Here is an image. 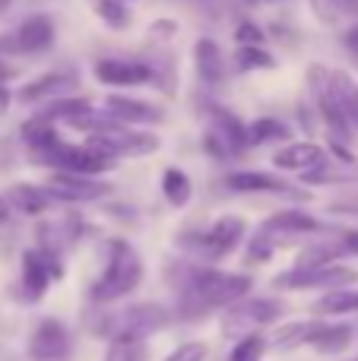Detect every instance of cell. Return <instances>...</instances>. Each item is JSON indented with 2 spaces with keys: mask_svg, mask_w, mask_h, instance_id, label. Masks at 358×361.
Returning <instances> with one entry per match:
<instances>
[{
  "mask_svg": "<svg viewBox=\"0 0 358 361\" xmlns=\"http://www.w3.org/2000/svg\"><path fill=\"white\" fill-rule=\"evenodd\" d=\"M162 193H165V200H168L171 206H187L190 197H194V184H190L187 171L175 169V165L165 169L162 171Z\"/></svg>",
  "mask_w": 358,
  "mask_h": 361,
  "instance_id": "obj_26",
  "label": "cell"
},
{
  "mask_svg": "<svg viewBox=\"0 0 358 361\" xmlns=\"http://www.w3.org/2000/svg\"><path fill=\"white\" fill-rule=\"evenodd\" d=\"M358 282V273L349 267H342V263H336V267H323V269H285V273H279L276 279H273V286L283 288V292H289V288H323V292H340V288L352 286Z\"/></svg>",
  "mask_w": 358,
  "mask_h": 361,
  "instance_id": "obj_8",
  "label": "cell"
},
{
  "mask_svg": "<svg viewBox=\"0 0 358 361\" xmlns=\"http://www.w3.org/2000/svg\"><path fill=\"white\" fill-rule=\"evenodd\" d=\"M273 250H276V238L266 235V231H260V235H254V241H251V250H247V263H264V260H270Z\"/></svg>",
  "mask_w": 358,
  "mask_h": 361,
  "instance_id": "obj_35",
  "label": "cell"
},
{
  "mask_svg": "<svg viewBox=\"0 0 358 361\" xmlns=\"http://www.w3.org/2000/svg\"><path fill=\"white\" fill-rule=\"evenodd\" d=\"M101 361H146V343L143 339H114L108 343Z\"/></svg>",
  "mask_w": 358,
  "mask_h": 361,
  "instance_id": "obj_32",
  "label": "cell"
},
{
  "mask_svg": "<svg viewBox=\"0 0 358 361\" xmlns=\"http://www.w3.org/2000/svg\"><path fill=\"white\" fill-rule=\"evenodd\" d=\"M241 238H245V219L222 216V219H216L206 231L194 228V231L178 235V247L187 250L190 257H197V260H203V263H216L232 254L241 244Z\"/></svg>",
  "mask_w": 358,
  "mask_h": 361,
  "instance_id": "obj_4",
  "label": "cell"
},
{
  "mask_svg": "<svg viewBox=\"0 0 358 361\" xmlns=\"http://www.w3.org/2000/svg\"><path fill=\"white\" fill-rule=\"evenodd\" d=\"M63 276L61 267V254H51V250L32 247L23 254V292L25 301H42V295L48 292L51 282H57Z\"/></svg>",
  "mask_w": 358,
  "mask_h": 361,
  "instance_id": "obj_9",
  "label": "cell"
},
{
  "mask_svg": "<svg viewBox=\"0 0 358 361\" xmlns=\"http://www.w3.org/2000/svg\"><path fill=\"white\" fill-rule=\"evenodd\" d=\"M283 317V305L273 298H245L222 314V333L235 339L254 336L260 326H270Z\"/></svg>",
  "mask_w": 358,
  "mask_h": 361,
  "instance_id": "obj_7",
  "label": "cell"
},
{
  "mask_svg": "<svg viewBox=\"0 0 358 361\" xmlns=\"http://www.w3.org/2000/svg\"><path fill=\"white\" fill-rule=\"evenodd\" d=\"M264 231L273 238L276 235L279 238L283 235H314V231H323V222L304 209H283V212H273V216L266 219Z\"/></svg>",
  "mask_w": 358,
  "mask_h": 361,
  "instance_id": "obj_18",
  "label": "cell"
},
{
  "mask_svg": "<svg viewBox=\"0 0 358 361\" xmlns=\"http://www.w3.org/2000/svg\"><path fill=\"white\" fill-rule=\"evenodd\" d=\"M6 51H13V35H4V38H0V57H4Z\"/></svg>",
  "mask_w": 358,
  "mask_h": 361,
  "instance_id": "obj_42",
  "label": "cell"
},
{
  "mask_svg": "<svg viewBox=\"0 0 358 361\" xmlns=\"http://www.w3.org/2000/svg\"><path fill=\"white\" fill-rule=\"evenodd\" d=\"M342 247H346V254H355L358 257V231H342Z\"/></svg>",
  "mask_w": 358,
  "mask_h": 361,
  "instance_id": "obj_38",
  "label": "cell"
},
{
  "mask_svg": "<svg viewBox=\"0 0 358 361\" xmlns=\"http://www.w3.org/2000/svg\"><path fill=\"white\" fill-rule=\"evenodd\" d=\"M95 80L105 86H146L152 82V70L143 61H121V57H105L95 63Z\"/></svg>",
  "mask_w": 358,
  "mask_h": 361,
  "instance_id": "obj_13",
  "label": "cell"
},
{
  "mask_svg": "<svg viewBox=\"0 0 358 361\" xmlns=\"http://www.w3.org/2000/svg\"><path fill=\"white\" fill-rule=\"evenodd\" d=\"M308 86H311V95H314L317 111H321V121L330 130V140L349 146V140L355 137V130H352V124L346 121V114H342V108H340V95H336V86H333V73H330L327 67H321V63H311Z\"/></svg>",
  "mask_w": 358,
  "mask_h": 361,
  "instance_id": "obj_5",
  "label": "cell"
},
{
  "mask_svg": "<svg viewBox=\"0 0 358 361\" xmlns=\"http://www.w3.org/2000/svg\"><path fill=\"white\" fill-rule=\"evenodd\" d=\"M140 282H143V260H140V254L127 241L114 238V241H108L105 269H101V276L92 282L89 298H92L95 305H111V301H121L130 292H137Z\"/></svg>",
  "mask_w": 358,
  "mask_h": 361,
  "instance_id": "obj_2",
  "label": "cell"
},
{
  "mask_svg": "<svg viewBox=\"0 0 358 361\" xmlns=\"http://www.w3.org/2000/svg\"><path fill=\"white\" fill-rule=\"evenodd\" d=\"M323 320H298V324H283L273 336V345L279 352H289V349H298V345H311V339L321 333Z\"/></svg>",
  "mask_w": 358,
  "mask_h": 361,
  "instance_id": "obj_22",
  "label": "cell"
},
{
  "mask_svg": "<svg viewBox=\"0 0 358 361\" xmlns=\"http://www.w3.org/2000/svg\"><path fill=\"white\" fill-rule=\"evenodd\" d=\"M321 162H327V156H323V149L317 143H289L273 156V165L285 171H308Z\"/></svg>",
  "mask_w": 358,
  "mask_h": 361,
  "instance_id": "obj_21",
  "label": "cell"
},
{
  "mask_svg": "<svg viewBox=\"0 0 358 361\" xmlns=\"http://www.w3.org/2000/svg\"><path fill=\"white\" fill-rule=\"evenodd\" d=\"M105 111L111 114L118 124L133 127V124H162L165 111L156 105H146V102L127 99V95H108L105 99Z\"/></svg>",
  "mask_w": 358,
  "mask_h": 361,
  "instance_id": "obj_16",
  "label": "cell"
},
{
  "mask_svg": "<svg viewBox=\"0 0 358 361\" xmlns=\"http://www.w3.org/2000/svg\"><path fill=\"white\" fill-rule=\"evenodd\" d=\"M70 355V333L57 317H44L29 336L32 361H63Z\"/></svg>",
  "mask_w": 358,
  "mask_h": 361,
  "instance_id": "obj_11",
  "label": "cell"
},
{
  "mask_svg": "<svg viewBox=\"0 0 358 361\" xmlns=\"http://www.w3.org/2000/svg\"><path fill=\"white\" fill-rule=\"evenodd\" d=\"M171 324V311L162 305H133L127 311H118V314H105V317L95 320L92 333L95 336H105L108 343L114 339H143L152 336V333L165 330Z\"/></svg>",
  "mask_w": 358,
  "mask_h": 361,
  "instance_id": "obj_3",
  "label": "cell"
},
{
  "mask_svg": "<svg viewBox=\"0 0 358 361\" xmlns=\"http://www.w3.org/2000/svg\"><path fill=\"white\" fill-rule=\"evenodd\" d=\"M333 86H336V95H340V108L346 114V121L352 124V130H358V86L349 73L342 70H333Z\"/></svg>",
  "mask_w": 358,
  "mask_h": 361,
  "instance_id": "obj_27",
  "label": "cell"
},
{
  "mask_svg": "<svg viewBox=\"0 0 358 361\" xmlns=\"http://www.w3.org/2000/svg\"><path fill=\"white\" fill-rule=\"evenodd\" d=\"M346 257L342 244H311L298 254L295 269H323V267H336V263Z\"/></svg>",
  "mask_w": 358,
  "mask_h": 361,
  "instance_id": "obj_25",
  "label": "cell"
},
{
  "mask_svg": "<svg viewBox=\"0 0 358 361\" xmlns=\"http://www.w3.org/2000/svg\"><path fill=\"white\" fill-rule=\"evenodd\" d=\"M6 200H10L13 209H19L23 216H42V212L51 209L54 197L44 184H13L6 190Z\"/></svg>",
  "mask_w": 358,
  "mask_h": 361,
  "instance_id": "obj_20",
  "label": "cell"
},
{
  "mask_svg": "<svg viewBox=\"0 0 358 361\" xmlns=\"http://www.w3.org/2000/svg\"><path fill=\"white\" fill-rule=\"evenodd\" d=\"M254 279L245 273H222L209 267H178V317L200 320L219 307L247 298Z\"/></svg>",
  "mask_w": 358,
  "mask_h": 361,
  "instance_id": "obj_1",
  "label": "cell"
},
{
  "mask_svg": "<svg viewBox=\"0 0 358 361\" xmlns=\"http://www.w3.org/2000/svg\"><path fill=\"white\" fill-rule=\"evenodd\" d=\"M44 187L51 190V197L63 200V203H89V200H101V197H111L114 193V187L108 184V180L67 175V171H54Z\"/></svg>",
  "mask_w": 358,
  "mask_h": 361,
  "instance_id": "obj_10",
  "label": "cell"
},
{
  "mask_svg": "<svg viewBox=\"0 0 358 361\" xmlns=\"http://www.w3.org/2000/svg\"><path fill=\"white\" fill-rule=\"evenodd\" d=\"M54 35L57 32H54L51 16L35 13V16H29L13 32V51H19V54H44V51L54 44Z\"/></svg>",
  "mask_w": 358,
  "mask_h": 361,
  "instance_id": "obj_14",
  "label": "cell"
},
{
  "mask_svg": "<svg viewBox=\"0 0 358 361\" xmlns=\"http://www.w3.org/2000/svg\"><path fill=\"white\" fill-rule=\"evenodd\" d=\"M342 44H346V48L352 51V54H358V25H352V29H349L346 35H342Z\"/></svg>",
  "mask_w": 358,
  "mask_h": 361,
  "instance_id": "obj_39",
  "label": "cell"
},
{
  "mask_svg": "<svg viewBox=\"0 0 358 361\" xmlns=\"http://www.w3.org/2000/svg\"><path fill=\"white\" fill-rule=\"evenodd\" d=\"M86 146L92 152H99V156L111 159V162H118V159H140V156H152V152L159 149V137L156 133H146V130H133V127H111V130H101L95 133V137L86 140Z\"/></svg>",
  "mask_w": 358,
  "mask_h": 361,
  "instance_id": "obj_6",
  "label": "cell"
},
{
  "mask_svg": "<svg viewBox=\"0 0 358 361\" xmlns=\"http://www.w3.org/2000/svg\"><path fill=\"white\" fill-rule=\"evenodd\" d=\"M206 355H209L206 343H184V345H178L165 361H206Z\"/></svg>",
  "mask_w": 358,
  "mask_h": 361,
  "instance_id": "obj_36",
  "label": "cell"
},
{
  "mask_svg": "<svg viewBox=\"0 0 358 361\" xmlns=\"http://www.w3.org/2000/svg\"><path fill=\"white\" fill-rule=\"evenodd\" d=\"M266 336H260V333H254V336H245L235 343V349L228 352V361H264L266 355Z\"/></svg>",
  "mask_w": 358,
  "mask_h": 361,
  "instance_id": "obj_33",
  "label": "cell"
},
{
  "mask_svg": "<svg viewBox=\"0 0 358 361\" xmlns=\"http://www.w3.org/2000/svg\"><path fill=\"white\" fill-rule=\"evenodd\" d=\"M352 180H358V165L349 171H340L330 162H321L314 169L302 171V184H352Z\"/></svg>",
  "mask_w": 358,
  "mask_h": 361,
  "instance_id": "obj_29",
  "label": "cell"
},
{
  "mask_svg": "<svg viewBox=\"0 0 358 361\" xmlns=\"http://www.w3.org/2000/svg\"><path fill=\"white\" fill-rule=\"evenodd\" d=\"M121 4H127V0H121Z\"/></svg>",
  "mask_w": 358,
  "mask_h": 361,
  "instance_id": "obj_44",
  "label": "cell"
},
{
  "mask_svg": "<svg viewBox=\"0 0 358 361\" xmlns=\"http://www.w3.org/2000/svg\"><path fill=\"white\" fill-rule=\"evenodd\" d=\"M358 311V288H340V292H327L311 305L314 317H342V314Z\"/></svg>",
  "mask_w": 358,
  "mask_h": 361,
  "instance_id": "obj_24",
  "label": "cell"
},
{
  "mask_svg": "<svg viewBox=\"0 0 358 361\" xmlns=\"http://www.w3.org/2000/svg\"><path fill=\"white\" fill-rule=\"evenodd\" d=\"M235 42H238V48H264L266 32L260 29L254 19H245V23H238V29H235Z\"/></svg>",
  "mask_w": 358,
  "mask_h": 361,
  "instance_id": "obj_34",
  "label": "cell"
},
{
  "mask_svg": "<svg viewBox=\"0 0 358 361\" xmlns=\"http://www.w3.org/2000/svg\"><path fill=\"white\" fill-rule=\"evenodd\" d=\"M92 10H95V16L114 32H124L133 19L127 4H121V0H92Z\"/></svg>",
  "mask_w": 358,
  "mask_h": 361,
  "instance_id": "obj_30",
  "label": "cell"
},
{
  "mask_svg": "<svg viewBox=\"0 0 358 361\" xmlns=\"http://www.w3.org/2000/svg\"><path fill=\"white\" fill-rule=\"evenodd\" d=\"M209 121H213V133L222 140L228 156H245V152L251 149L247 124L238 118V114L226 111V108H219V105H209Z\"/></svg>",
  "mask_w": 358,
  "mask_h": 361,
  "instance_id": "obj_15",
  "label": "cell"
},
{
  "mask_svg": "<svg viewBox=\"0 0 358 361\" xmlns=\"http://www.w3.org/2000/svg\"><path fill=\"white\" fill-rule=\"evenodd\" d=\"M194 63L206 86H219L226 80V57H222V48L213 38H197L194 42Z\"/></svg>",
  "mask_w": 358,
  "mask_h": 361,
  "instance_id": "obj_19",
  "label": "cell"
},
{
  "mask_svg": "<svg viewBox=\"0 0 358 361\" xmlns=\"http://www.w3.org/2000/svg\"><path fill=\"white\" fill-rule=\"evenodd\" d=\"M6 6H10V0H0V13H4V10H6Z\"/></svg>",
  "mask_w": 358,
  "mask_h": 361,
  "instance_id": "obj_43",
  "label": "cell"
},
{
  "mask_svg": "<svg viewBox=\"0 0 358 361\" xmlns=\"http://www.w3.org/2000/svg\"><path fill=\"white\" fill-rule=\"evenodd\" d=\"M330 6L346 13V16H358V0H330Z\"/></svg>",
  "mask_w": 358,
  "mask_h": 361,
  "instance_id": "obj_37",
  "label": "cell"
},
{
  "mask_svg": "<svg viewBox=\"0 0 358 361\" xmlns=\"http://www.w3.org/2000/svg\"><path fill=\"white\" fill-rule=\"evenodd\" d=\"M292 130L276 118H257L254 124H247V140L251 146H264V143H279V140H289Z\"/></svg>",
  "mask_w": 358,
  "mask_h": 361,
  "instance_id": "obj_28",
  "label": "cell"
},
{
  "mask_svg": "<svg viewBox=\"0 0 358 361\" xmlns=\"http://www.w3.org/2000/svg\"><path fill=\"white\" fill-rule=\"evenodd\" d=\"M228 187L238 193H285V197L295 200H308V190L285 184V180L266 175V171H235V175H228Z\"/></svg>",
  "mask_w": 358,
  "mask_h": 361,
  "instance_id": "obj_17",
  "label": "cell"
},
{
  "mask_svg": "<svg viewBox=\"0 0 358 361\" xmlns=\"http://www.w3.org/2000/svg\"><path fill=\"white\" fill-rule=\"evenodd\" d=\"M235 67L241 73H251V70H273L276 67V57L266 48H238L235 51Z\"/></svg>",
  "mask_w": 358,
  "mask_h": 361,
  "instance_id": "obj_31",
  "label": "cell"
},
{
  "mask_svg": "<svg viewBox=\"0 0 358 361\" xmlns=\"http://www.w3.org/2000/svg\"><path fill=\"white\" fill-rule=\"evenodd\" d=\"M10 105H13V92L6 86H0V114L10 111Z\"/></svg>",
  "mask_w": 358,
  "mask_h": 361,
  "instance_id": "obj_40",
  "label": "cell"
},
{
  "mask_svg": "<svg viewBox=\"0 0 358 361\" xmlns=\"http://www.w3.org/2000/svg\"><path fill=\"white\" fill-rule=\"evenodd\" d=\"M355 330L349 324H323L321 333L311 339V349H317L321 355H340L352 345Z\"/></svg>",
  "mask_w": 358,
  "mask_h": 361,
  "instance_id": "obj_23",
  "label": "cell"
},
{
  "mask_svg": "<svg viewBox=\"0 0 358 361\" xmlns=\"http://www.w3.org/2000/svg\"><path fill=\"white\" fill-rule=\"evenodd\" d=\"M76 86H80V73L70 67H61V70H51V73L25 82V86L16 92V99L25 102V105H35V102H42V99L54 102V99H67Z\"/></svg>",
  "mask_w": 358,
  "mask_h": 361,
  "instance_id": "obj_12",
  "label": "cell"
},
{
  "mask_svg": "<svg viewBox=\"0 0 358 361\" xmlns=\"http://www.w3.org/2000/svg\"><path fill=\"white\" fill-rule=\"evenodd\" d=\"M10 216H13V206H10V200H6V197H0V225H6V222H10Z\"/></svg>",
  "mask_w": 358,
  "mask_h": 361,
  "instance_id": "obj_41",
  "label": "cell"
}]
</instances>
